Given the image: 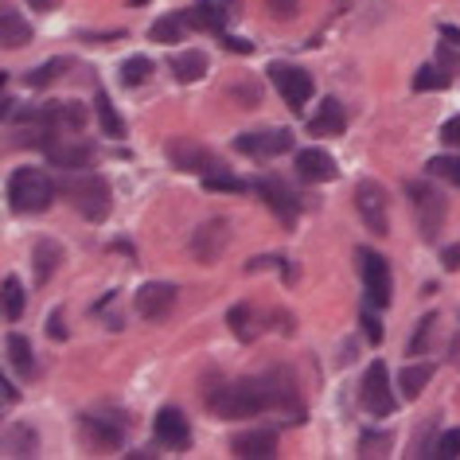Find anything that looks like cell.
<instances>
[{"label":"cell","mask_w":460,"mask_h":460,"mask_svg":"<svg viewBox=\"0 0 460 460\" xmlns=\"http://www.w3.org/2000/svg\"><path fill=\"white\" fill-rule=\"evenodd\" d=\"M289 410L293 421L305 418L301 402H296V386L293 378H285L281 371L258 375V378H238V383H226L207 394V410L218 413V418H258L266 410Z\"/></svg>","instance_id":"1"},{"label":"cell","mask_w":460,"mask_h":460,"mask_svg":"<svg viewBox=\"0 0 460 460\" xmlns=\"http://www.w3.org/2000/svg\"><path fill=\"white\" fill-rule=\"evenodd\" d=\"M59 191L66 195V203H71L75 211L86 218V223H106L110 211H113L110 180H106V176H98V172H90V168L63 172Z\"/></svg>","instance_id":"2"},{"label":"cell","mask_w":460,"mask_h":460,"mask_svg":"<svg viewBox=\"0 0 460 460\" xmlns=\"http://www.w3.org/2000/svg\"><path fill=\"white\" fill-rule=\"evenodd\" d=\"M8 203L16 215H43L55 203V183L40 168H16L8 180Z\"/></svg>","instance_id":"3"},{"label":"cell","mask_w":460,"mask_h":460,"mask_svg":"<svg viewBox=\"0 0 460 460\" xmlns=\"http://www.w3.org/2000/svg\"><path fill=\"white\" fill-rule=\"evenodd\" d=\"M355 261H359V278H363V296L371 308H386L390 296H394V278H390V266L383 254H375L371 246L355 250Z\"/></svg>","instance_id":"4"},{"label":"cell","mask_w":460,"mask_h":460,"mask_svg":"<svg viewBox=\"0 0 460 460\" xmlns=\"http://www.w3.org/2000/svg\"><path fill=\"white\" fill-rule=\"evenodd\" d=\"M406 195H410V203H413V215H418L421 238H429V243H433V238L441 234L445 215H448L445 195L437 191L429 180H410V183H406Z\"/></svg>","instance_id":"5"},{"label":"cell","mask_w":460,"mask_h":460,"mask_svg":"<svg viewBox=\"0 0 460 460\" xmlns=\"http://www.w3.org/2000/svg\"><path fill=\"white\" fill-rule=\"evenodd\" d=\"M129 429H133L129 413L113 410V406H102V410H94V413H86L83 418V433H86V441L94 448H121L125 437H129Z\"/></svg>","instance_id":"6"},{"label":"cell","mask_w":460,"mask_h":460,"mask_svg":"<svg viewBox=\"0 0 460 460\" xmlns=\"http://www.w3.org/2000/svg\"><path fill=\"white\" fill-rule=\"evenodd\" d=\"M359 406L371 413V418H390V413L398 410V398H394V390H390V371L383 359H375L367 367V375L359 383Z\"/></svg>","instance_id":"7"},{"label":"cell","mask_w":460,"mask_h":460,"mask_svg":"<svg viewBox=\"0 0 460 460\" xmlns=\"http://www.w3.org/2000/svg\"><path fill=\"white\" fill-rule=\"evenodd\" d=\"M266 75L273 78V86H278V94L285 98V106H289L293 113H305V106L316 94L313 75L301 71V66H293V63H270Z\"/></svg>","instance_id":"8"},{"label":"cell","mask_w":460,"mask_h":460,"mask_svg":"<svg viewBox=\"0 0 460 460\" xmlns=\"http://www.w3.org/2000/svg\"><path fill=\"white\" fill-rule=\"evenodd\" d=\"M254 191L266 199V207L281 218L285 226H296V218H301V199H296V191L281 176H273V172H261V176H254Z\"/></svg>","instance_id":"9"},{"label":"cell","mask_w":460,"mask_h":460,"mask_svg":"<svg viewBox=\"0 0 460 460\" xmlns=\"http://www.w3.org/2000/svg\"><path fill=\"white\" fill-rule=\"evenodd\" d=\"M355 211H359L363 226L371 230V234H390V207H386V191L378 188L375 180H363L359 188H355Z\"/></svg>","instance_id":"10"},{"label":"cell","mask_w":460,"mask_h":460,"mask_svg":"<svg viewBox=\"0 0 460 460\" xmlns=\"http://www.w3.org/2000/svg\"><path fill=\"white\" fill-rule=\"evenodd\" d=\"M234 148L250 160H273L293 148V133L289 129H254V133H238Z\"/></svg>","instance_id":"11"},{"label":"cell","mask_w":460,"mask_h":460,"mask_svg":"<svg viewBox=\"0 0 460 460\" xmlns=\"http://www.w3.org/2000/svg\"><path fill=\"white\" fill-rule=\"evenodd\" d=\"M226 246H230V223L226 218H207V223L191 234V258L203 261V266H215V261L226 254Z\"/></svg>","instance_id":"12"},{"label":"cell","mask_w":460,"mask_h":460,"mask_svg":"<svg viewBox=\"0 0 460 460\" xmlns=\"http://www.w3.org/2000/svg\"><path fill=\"white\" fill-rule=\"evenodd\" d=\"M168 160L180 172H199V176H207V172H215V168H223L211 148H203L199 141H191V137H172V141H168Z\"/></svg>","instance_id":"13"},{"label":"cell","mask_w":460,"mask_h":460,"mask_svg":"<svg viewBox=\"0 0 460 460\" xmlns=\"http://www.w3.org/2000/svg\"><path fill=\"white\" fill-rule=\"evenodd\" d=\"M176 296H180V289L172 281H148V285L137 289L133 308H137V316H141V320H160V316L172 313Z\"/></svg>","instance_id":"14"},{"label":"cell","mask_w":460,"mask_h":460,"mask_svg":"<svg viewBox=\"0 0 460 460\" xmlns=\"http://www.w3.org/2000/svg\"><path fill=\"white\" fill-rule=\"evenodd\" d=\"M48 153V160L59 172H75V168H90L98 160V153H94V145L90 141H66V137H55V141L43 148Z\"/></svg>","instance_id":"15"},{"label":"cell","mask_w":460,"mask_h":460,"mask_svg":"<svg viewBox=\"0 0 460 460\" xmlns=\"http://www.w3.org/2000/svg\"><path fill=\"white\" fill-rule=\"evenodd\" d=\"M153 433H156V441L164 448H188L191 445V421L183 418V410H176V406H164L156 413Z\"/></svg>","instance_id":"16"},{"label":"cell","mask_w":460,"mask_h":460,"mask_svg":"<svg viewBox=\"0 0 460 460\" xmlns=\"http://www.w3.org/2000/svg\"><path fill=\"white\" fill-rule=\"evenodd\" d=\"M230 453L243 460H270L278 456V429H243L230 437Z\"/></svg>","instance_id":"17"},{"label":"cell","mask_w":460,"mask_h":460,"mask_svg":"<svg viewBox=\"0 0 460 460\" xmlns=\"http://www.w3.org/2000/svg\"><path fill=\"white\" fill-rule=\"evenodd\" d=\"M43 118H48L55 137H66V133H83L86 129L90 110L78 106V102H48V106H43Z\"/></svg>","instance_id":"18"},{"label":"cell","mask_w":460,"mask_h":460,"mask_svg":"<svg viewBox=\"0 0 460 460\" xmlns=\"http://www.w3.org/2000/svg\"><path fill=\"white\" fill-rule=\"evenodd\" d=\"M296 176L305 183H332L340 176V168L324 148H301V153H296Z\"/></svg>","instance_id":"19"},{"label":"cell","mask_w":460,"mask_h":460,"mask_svg":"<svg viewBox=\"0 0 460 460\" xmlns=\"http://www.w3.org/2000/svg\"><path fill=\"white\" fill-rule=\"evenodd\" d=\"M343 129H348V110H343L340 98H324L320 110L308 118V133L313 137H336Z\"/></svg>","instance_id":"20"},{"label":"cell","mask_w":460,"mask_h":460,"mask_svg":"<svg viewBox=\"0 0 460 460\" xmlns=\"http://www.w3.org/2000/svg\"><path fill=\"white\" fill-rule=\"evenodd\" d=\"M59 266H63V246L55 243V238H36V246H31V273H36V285H48Z\"/></svg>","instance_id":"21"},{"label":"cell","mask_w":460,"mask_h":460,"mask_svg":"<svg viewBox=\"0 0 460 460\" xmlns=\"http://www.w3.org/2000/svg\"><path fill=\"white\" fill-rule=\"evenodd\" d=\"M40 453V429L31 421H13L4 433V456H36Z\"/></svg>","instance_id":"22"},{"label":"cell","mask_w":460,"mask_h":460,"mask_svg":"<svg viewBox=\"0 0 460 460\" xmlns=\"http://www.w3.org/2000/svg\"><path fill=\"white\" fill-rule=\"evenodd\" d=\"M183 16H188V28L195 31H211V36H223L226 31V13L215 0H195L191 13H183Z\"/></svg>","instance_id":"23"},{"label":"cell","mask_w":460,"mask_h":460,"mask_svg":"<svg viewBox=\"0 0 460 460\" xmlns=\"http://www.w3.org/2000/svg\"><path fill=\"white\" fill-rule=\"evenodd\" d=\"M0 40H4L8 51H20L31 43V24L16 13V8H4V13H0Z\"/></svg>","instance_id":"24"},{"label":"cell","mask_w":460,"mask_h":460,"mask_svg":"<svg viewBox=\"0 0 460 460\" xmlns=\"http://www.w3.org/2000/svg\"><path fill=\"white\" fill-rule=\"evenodd\" d=\"M172 78L176 83H183V86H191V83H199V78L207 75V55L203 51H180V55H172Z\"/></svg>","instance_id":"25"},{"label":"cell","mask_w":460,"mask_h":460,"mask_svg":"<svg viewBox=\"0 0 460 460\" xmlns=\"http://www.w3.org/2000/svg\"><path fill=\"white\" fill-rule=\"evenodd\" d=\"M8 363H13V371L24 378H36L40 375V367H36V351H31V343H28V336H20V332H13L8 336Z\"/></svg>","instance_id":"26"},{"label":"cell","mask_w":460,"mask_h":460,"mask_svg":"<svg viewBox=\"0 0 460 460\" xmlns=\"http://www.w3.org/2000/svg\"><path fill=\"white\" fill-rule=\"evenodd\" d=\"M433 371H437V367L433 363H406V371H402L398 375V394L402 398H418L421 394V390L425 386H429V378H433Z\"/></svg>","instance_id":"27"},{"label":"cell","mask_w":460,"mask_h":460,"mask_svg":"<svg viewBox=\"0 0 460 460\" xmlns=\"http://www.w3.org/2000/svg\"><path fill=\"white\" fill-rule=\"evenodd\" d=\"M188 36V16L183 13H172V16H160L153 28H148V40L153 43H180Z\"/></svg>","instance_id":"28"},{"label":"cell","mask_w":460,"mask_h":460,"mask_svg":"<svg viewBox=\"0 0 460 460\" xmlns=\"http://www.w3.org/2000/svg\"><path fill=\"white\" fill-rule=\"evenodd\" d=\"M94 110H98V125H102V133L106 137H125V121L118 118V110H113V102L106 90H94Z\"/></svg>","instance_id":"29"},{"label":"cell","mask_w":460,"mask_h":460,"mask_svg":"<svg viewBox=\"0 0 460 460\" xmlns=\"http://www.w3.org/2000/svg\"><path fill=\"white\" fill-rule=\"evenodd\" d=\"M203 188L207 191H226V195H243V191H250L254 183H246V180H238L230 168H215V172H207L203 176Z\"/></svg>","instance_id":"30"},{"label":"cell","mask_w":460,"mask_h":460,"mask_svg":"<svg viewBox=\"0 0 460 460\" xmlns=\"http://www.w3.org/2000/svg\"><path fill=\"white\" fill-rule=\"evenodd\" d=\"M226 320H230V328H234V336L243 340V343H250V340L258 336V313L250 305H234Z\"/></svg>","instance_id":"31"},{"label":"cell","mask_w":460,"mask_h":460,"mask_svg":"<svg viewBox=\"0 0 460 460\" xmlns=\"http://www.w3.org/2000/svg\"><path fill=\"white\" fill-rule=\"evenodd\" d=\"M433 328H437V313H425V316L418 320V328H413L410 343H406V355H410V359H418V355H425V351H429Z\"/></svg>","instance_id":"32"},{"label":"cell","mask_w":460,"mask_h":460,"mask_svg":"<svg viewBox=\"0 0 460 460\" xmlns=\"http://www.w3.org/2000/svg\"><path fill=\"white\" fill-rule=\"evenodd\" d=\"M226 94L234 98V102H238V106H243V110H254L258 102H261V86H258V83H254V78H250V75H238L234 83H230V90H226Z\"/></svg>","instance_id":"33"},{"label":"cell","mask_w":460,"mask_h":460,"mask_svg":"<svg viewBox=\"0 0 460 460\" xmlns=\"http://www.w3.org/2000/svg\"><path fill=\"white\" fill-rule=\"evenodd\" d=\"M413 90H418V94H429V90H448V71H445V66H418V75H413Z\"/></svg>","instance_id":"34"},{"label":"cell","mask_w":460,"mask_h":460,"mask_svg":"<svg viewBox=\"0 0 460 460\" xmlns=\"http://www.w3.org/2000/svg\"><path fill=\"white\" fill-rule=\"evenodd\" d=\"M153 78V59H145V55H133V59L121 63V83L125 86H141Z\"/></svg>","instance_id":"35"},{"label":"cell","mask_w":460,"mask_h":460,"mask_svg":"<svg viewBox=\"0 0 460 460\" xmlns=\"http://www.w3.org/2000/svg\"><path fill=\"white\" fill-rule=\"evenodd\" d=\"M4 316L13 320V324L24 316V285H20V278H13V273L4 278Z\"/></svg>","instance_id":"36"},{"label":"cell","mask_w":460,"mask_h":460,"mask_svg":"<svg viewBox=\"0 0 460 460\" xmlns=\"http://www.w3.org/2000/svg\"><path fill=\"white\" fill-rule=\"evenodd\" d=\"M66 66H71V59H51V63L36 66V71H28V75H24V83H28L31 90H43V86H51V83H55V75H63Z\"/></svg>","instance_id":"37"},{"label":"cell","mask_w":460,"mask_h":460,"mask_svg":"<svg viewBox=\"0 0 460 460\" xmlns=\"http://www.w3.org/2000/svg\"><path fill=\"white\" fill-rule=\"evenodd\" d=\"M425 172L437 180H448L453 188H460V156H433L429 164H425Z\"/></svg>","instance_id":"38"},{"label":"cell","mask_w":460,"mask_h":460,"mask_svg":"<svg viewBox=\"0 0 460 460\" xmlns=\"http://www.w3.org/2000/svg\"><path fill=\"white\" fill-rule=\"evenodd\" d=\"M390 448V433H375V429H367L359 437V456H383Z\"/></svg>","instance_id":"39"},{"label":"cell","mask_w":460,"mask_h":460,"mask_svg":"<svg viewBox=\"0 0 460 460\" xmlns=\"http://www.w3.org/2000/svg\"><path fill=\"white\" fill-rule=\"evenodd\" d=\"M359 324H363V332H367V340H371V343H383V336H386V332H383V320H378V316L371 313V305L363 308Z\"/></svg>","instance_id":"40"},{"label":"cell","mask_w":460,"mask_h":460,"mask_svg":"<svg viewBox=\"0 0 460 460\" xmlns=\"http://www.w3.org/2000/svg\"><path fill=\"white\" fill-rule=\"evenodd\" d=\"M266 13L278 16V20H293L301 13V0H266Z\"/></svg>","instance_id":"41"},{"label":"cell","mask_w":460,"mask_h":460,"mask_svg":"<svg viewBox=\"0 0 460 460\" xmlns=\"http://www.w3.org/2000/svg\"><path fill=\"white\" fill-rule=\"evenodd\" d=\"M437 456H460V429H445L437 437Z\"/></svg>","instance_id":"42"},{"label":"cell","mask_w":460,"mask_h":460,"mask_svg":"<svg viewBox=\"0 0 460 460\" xmlns=\"http://www.w3.org/2000/svg\"><path fill=\"white\" fill-rule=\"evenodd\" d=\"M441 145L460 148V113H456V118H448V121L441 125Z\"/></svg>","instance_id":"43"},{"label":"cell","mask_w":460,"mask_h":460,"mask_svg":"<svg viewBox=\"0 0 460 460\" xmlns=\"http://www.w3.org/2000/svg\"><path fill=\"white\" fill-rule=\"evenodd\" d=\"M218 40H223V48H226V51H234V55H250V51H254V43H250V40H238V36H230V31H223Z\"/></svg>","instance_id":"44"},{"label":"cell","mask_w":460,"mask_h":460,"mask_svg":"<svg viewBox=\"0 0 460 460\" xmlns=\"http://www.w3.org/2000/svg\"><path fill=\"white\" fill-rule=\"evenodd\" d=\"M48 336L51 340H66V328H63V308H55L51 320H48Z\"/></svg>","instance_id":"45"},{"label":"cell","mask_w":460,"mask_h":460,"mask_svg":"<svg viewBox=\"0 0 460 460\" xmlns=\"http://www.w3.org/2000/svg\"><path fill=\"white\" fill-rule=\"evenodd\" d=\"M441 266H445V270H460V243H453V246L441 250Z\"/></svg>","instance_id":"46"},{"label":"cell","mask_w":460,"mask_h":460,"mask_svg":"<svg viewBox=\"0 0 460 460\" xmlns=\"http://www.w3.org/2000/svg\"><path fill=\"white\" fill-rule=\"evenodd\" d=\"M437 63H441L445 71H456V66H460V59L453 55V48H437Z\"/></svg>","instance_id":"47"},{"label":"cell","mask_w":460,"mask_h":460,"mask_svg":"<svg viewBox=\"0 0 460 460\" xmlns=\"http://www.w3.org/2000/svg\"><path fill=\"white\" fill-rule=\"evenodd\" d=\"M0 398H4V406H13V402L20 398V390H16L13 383H8V378H4V383H0Z\"/></svg>","instance_id":"48"},{"label":"cell","mask_w":460,"mask_h":460,"mask_svg":"<svg viewBox=\"0 0 460 460\" xmlns=\"http://www.w3.org/2000/svg\"><path fill=\"white\" fill-rule=\"evenodd\" d=\"M441 40H448V43H456V48H460V28L441 24Z\"/></svg>","instance_id":"49"},{"label":"cell","mask_w":460,"mask_h":460,"mask_svg":"<svg viewBox=\"0 0 460 460\" xmlns=\"http://www.w3.org/2000/svg\"><path fill=\"white\" fill-rule=\"evenodd\" d=\"M36 13H51V8H59V0H28Z\"/></svg>","instance_id":"50"},{"label":"cell","mask_w":460,"mask_h":460,"mask_svg":"<svg viewBox=\"0 0 460 460\" xmlns=\"http://www.w3.org/2000/svg\"><path fill=\"white\" fill-rule=\"evenodd\" d=\"M141 4H148V0H129V8H141Z\"/></svg>","instance_id":"51"}]
</instances>
